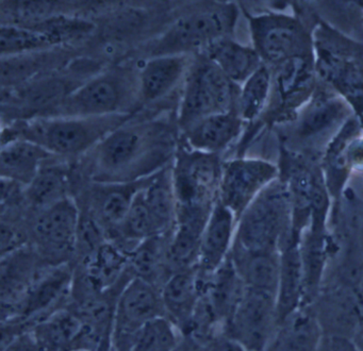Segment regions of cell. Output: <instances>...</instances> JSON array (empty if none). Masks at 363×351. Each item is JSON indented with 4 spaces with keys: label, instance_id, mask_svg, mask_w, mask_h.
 Returning a JSON list of instances; mask_svg holds the SVG:
<instances>
[{
    "label": "cell",
    "instance_id": "obj_14",
    "mask_svg": "<svg viewBox=\"0 0 363 351\" xmlns=\"http://www.w3.org/2000/svg\"><path fill=\"white\" fill-rule=\"evenodd\" d=\"M237 221L235 214L218 199L201 235L196 265L199 274H213L228 260Z\"/></svg>",
    "mask_w": 363,
    "mask_h": 351
},
{
    "label": "cell",
    "instance_id": "obj_33",
    "mask_svg": "<svg viewBox=\"0 0 363 351\" xmlns=\"http://www.w3.org/2000/svg\"><path fill=\"white\" fill-rule=\"evenodd\" d=\"M339 113V108L335 104L324 106L320 110H316L308 119L307 123L309 129H318L320 126L326 125L327 121H331L333 117L337 116Z\"/></svg>",
    "mask_w": 363,
    "mask_h": 351
},
{
    "label": "cell",
    "instance_id": "obj_18",
    "mask_svg": "<svg viewBox=\"0 0 363 351\" xmlns=\"http://www.w3.org/2000/svg\"><path fill=\"white\" fill-rule=\"evenodd\" d=\"M74 172L71 162L56 159L42 168L25 189V200L30 214L56 206L73 197Z\"/></svg>",
    "mask_w": 363,
    "mask_h": 351
},
{
    "label": "cell",
    "instance_id": "obj_11",
    "mask_svg": "<svg viewBox=\"0 0 363 351\" xmlns=\"http://www.w3.org/2000/svg\"><path fill=\"white\" fill-rule=\"evenodd\" d=\"M276 177V168L259 160L237 159L223 163L218 201L239 221L244 211Z\"/></svg>",
    "mask_w": 363,
    "mask_h": 351
},
{
    "label": "cell",
    "instance_id": "obj_23",
    "mask_svg": "<svg viewBox=\"0 0 363 351\" xmlns=\"http://www.w3.org/2000/svg\"><path fill=\"white\" fill-rule=\"evenodd\" d=\"M171 234L152 236L140 243L129 255V270L135 278L162 289L174 274L169 264V246Z\"/></svg>",
    "mask_w": 363,
    "mask_h": 351
},
{
    "label": "cell",
    "instance_id": "obj_3",
    "mask_svg": "<svg viewBox=\"0 0 363 351\" xmlns=\"http://www.w3.org/2000/svg\"><path fill=\"white\" fill-rule=\"evenodd\" d=\"M223 162L218 155L178 145L172 164V183L178 223L206 225L218 199Z\"/></svg>",
    "mask_w": 363,
    "mask_h": 351
},
{
    "label": "cell",
    "instance_id": "obj_34",
    "mask_svg": "<svg viewBox=\"0 0 363 351\" xmlns=\"http://www.w3.org/2000/svg\"><path fill=\"white\" fill-rule=\"evenodd\" d=\"M210 351H245L240 345L233 340H229L226 336H216L213 342L210 344Z\"/></svg>",
    "mask_w": 363,
    "mask_h": 351
},
{
    "label": "cell",
    "instance_id": "obj_22",
    "mask_svg": "<svg viewBox=\"0 0 363 351\" xmlns=\"http://www.w3.org/2000/svg\"><path fill=\"white\" fill-rule=\"evenodd\" d=\"M241 125L239 113L229 111L206 117L182 133L186 146L192 150L218 155L237 138Z\"/></svg>",
    "mask_w": 363,
    "mask_h": 351
},
{
    "label": "cell",
    "instance_id": "obj_19",
    "mask_svg": "<svg viewBox=\"0 0 363 351\" xmlns=\"http://www.w3.org/2000/svg\"><path fill=\"white\" fill-rule=\"evenodd\" d=\"M199 277L201 295L211 308L223 333L225 325L245 291V285L238 274L230 255L213 274L208 276L199 274Z\"/></svg>",
    "mask_w": 363,
    "mask_h": 351
},
{
    "label": "cell",
    "instance_id": "obj_9",
    "mask_svg": "<svg viewBox=\"0 0 363 351\" xmlns=\"http://www.w3.org/2000/svg\"><path fill=\"white\" fill-rule=\"evenodd\" d=\"M278 330L277 295L246 287L222 334L245 351H267Z\"/></svg>",
    "mask_w": 363,
    "mask_h": 351
},
{
    "label": "cell",
    "instance_id": "obj_20",
    "mask_svg": "<svg viewBox=\"0 0 363 351\" xmlns=\"http://www.w3.org/2000/svg\"><path fill=\"white\" fill-rule=\"evenodd\" d=\"M62 48L35 51L1 57V87L12 89L38 77L62 69L69 63V55Z\"/></svg>",
    "mask_w": 363,
    "mask_h": 351
},
{
    "label": "cell",
    "instance_id": "obj_32",
    "mask_svg": "<svg viewBox=\"0 0 363 351\" xmlns=\"http://www.w3.org/2000/svg\"><path fill=\"white\" fill-rule=\"evenodd\" d=\"M1 351H43L33 332H24L1 346Z\"/></svg>",
    "mask_w": 363,
    "mask_h": 351
},
{
    "label": "cell",
    "instance_id": "obj_5",
    "mask_svg": "<svg viewBox=\"0 0 363 351\" xmlns=\"http://www.w3.org/2000/svg\"><path fill=\"white\" fill-rule=\"evenodd\" d=\"M238 11L231 4H205L179 17L150 47L148 57L205 51L233 32Z\"/></svg>",
    "mask_w": 363,
    "mask_h": 351
},
{
    "label": "cell",
    "instance_id": "obj_4",
    "mask_svg": "<svg viewBox=\"0 0 363 351\" xmlns=\"http://www.w3.org/2000/svg\"><path fill=\"white\" fill-rule=\"evenodd\" d=\"M140 101L139 70L116 66L89 78L52 116L92 117L133 113Z\"/></svg>",
    "mask_w": 363,
    "mask_h": 351
},
{
    "label": "cell",
    "instance_id": "obj_6",
    "mask_svg": "<svg viewBox=\"0 0 363 351\" xmlns=\"http://www.w3.org/2000/svg\"><path fill=\"white\" fill-rule=\"evenodd\" d=\"M233 82L205 55H199L189 68L177 113L182 132L206 117L233 111Z\"/></svg>",
    "mask_w": 363,
    "mask_h": 351
},
{
    "label": "cell",
    "instance_id": "obj_21",
    "mask_svg": "<svg viewBox=\"0 0 363 351\" xmlns=\"http://www.w3.org/2000/svg\"><path fill=\"white\" fill-rule=\"evenodd\" d=\"M56 159L59 157L39 145L18 138L1 145L0 174L3 179L27 186L44 166Z\"/></svg>",
    "mask_w": 363,
    "mask_h": 351
},
{
    "label": "cell",
    "instance_id": "obj_25",
    "mask_svg": "<svg viewBox=\"0 0 363 351\" xmlns=\"http://www.w3.org/2000/svg\"><path fill=\"white\" fill-rule=\"evenodd\" d=\"M82 321L69 306L52 313L31 330L43 351H76Z\"/></svg>",
    "mask_w": 363,
    "mask_h": 351
},
{
    "label": "cell",
    "instance_id": "obj_31",
    "mask_svg": "<svg viewBox=\"0 0 363 351\" xmlns=\"http://www.w3.org/2000/svg\"><path fill=\"white\" fill-rule=\"evenodd\" d=\"M269 87L267 68L260 67L246 81L239 96V113L243 118L252 119L262 110Z\"/></svg>",
    "mask_w": 363,
    "mask_h": 351
},
{
    "label": "cell",
    "instance_id": "obj_35",
    "mask_svg": "<svg viewBox=\"0 0 363 351\" xmlns=\"http://www.w3.org/2000/svg\"><path fill=\"white\" fill-rule=\"evenodd\" d=\"M178 351H210V345H203L191 338H184Z\"/></svg>",
    "mask_w": 363,
    "mask_h": 351
},
{
    "label": "cell",
    "instance_id": "obj_15",
    "mask_svg": "<svg viewBox=\"0 0 363 351\" xmlns=\"http://www.w3.org/2000/svg\"><path fill=\"white\" fill-rule=\"evenodd\" d=\"M201 296L197 267L174 272L161 289L164 316L186 336Z\"/></svg>",
    "mask_w": 363,
    "mask_h": 351
},
{
    "label": "cell",
    "instance_id": "obj_2",
    "mask_svg": "<svg viewBox=\"0 0 363 351\" xmlns=\"http://www.w3.org/2000/svg\"><path fill=\"white\" fill-rule=\"evenodd\" d=\"M133 113L92 117H35L13 121L3 128L1 145L25 140L39 145L55 157L71 162L92 151L114 130L131 121Z\"/></svg>",
    "mask_w": 363,
    "mask_h": 351
},
{
    "label": "cell",
    "instance_id": "obj_28",
    "mask_svg": "<svg viewBox=\"0 0 363 351\" xmlns=\"http://www.w3.org/2000/svg\"><path fill=\"white\" fill-rule=\"evenodd\" d=\"M203 55L211 60L233 82L247 81L259 68V55L248 47L223 38L208 47Z\"/></svg>",
    "mask_w": 363,
    "mask_h": 351
},
{
    "label": "cell",
    "instance_id": "obj_8",
    "mask_svg": "<svg viewBox=\"0 0 363 351\" xmlns=\"http://www.w3.org/2000/svg\"><path fill=\"white\" fill-rule=\"evenodd\" d=\"M288 215L286 191L278 185L263 189L240 217L233 248L250 253L278 252Z\"/></svg>",
    "mask_w": 363,
    "mask_h": 351
},
{
    "label": "cell",
    "instance_id": "obj_30",
    "mask_svg": "<svg viewBox=\"0 0 363 351\" xmlns=\"http://www.w3.org/2000/svg\"><path fill=\"white\" fill-rule=\"evenodd\" d=\"M184 338L169 318L158 317L138 332L130 351H178Z\"/></svg>",
    "mask_w": 363,
    "mask_h": 351
},
{
    "label": "cell",
    "instance_id": "obj_1",
    "mask_svg": "<svg viewBox=\"0 0 363 351\" xmlns=\"http://www.w3.org/2000/svg\"><path fill=\"white\" fill-rule=\"evenodd\" d=\"M177 148L165 121H129L75 162V169L86 182H135L171 166Z\"/></svg>",
    "mask_w": 363,
    "mask_h": 351
},
{
    "label": "cell",
    "instance_id": "obj_36",
    "mask_svg": "<svg viewBox=\"0 0 363 351\" xmlns=\"http://www.w3.org/2000/svg\"><path fill=\"white\" fill-rule=\"evenodd\" d=\"M99 351H112V348H111V347H109V348L101 349V350H99Z\"/></svg>",
    "mask_w": 363,
    "mask_h": 351
},
{
    "label": "cell",
    "instance_id": "obj_24",
    "mask_svg": "<svg viewBox=\"0 0 363 351\" xmlns=\"http://www.w3.org/2000/svg\"><path fill=\"white\" fill-rule=\"evenodd\" d=\"M230 259L246 287L277 295L280 277L278 252L250 253L233 248Z\"/></svg>",
    "mask_w": 363,
    "mask_h": 351
},
{
    "label": "cell",
    "instance_id": "obj_12",
    "mask_svg": "<svg viewBox=\"0 0 363 351\" xmlns=\"http://www.w3.org/2000/svg\"><path fill=\"white\" fill-rule=\"evenodd\" d=\"M45 264L29 245L1 257L0 301L1 321H11L31 285L45 269Z\"/></svg>",
    "mask_w": 363,
    "mask_h": 351
},
{
    "label": "cell",
    "instance_id": "obj_17",
    "mask_svg": "<svg viewBox=\"0 0 363 351\" xmlns=\"http://www.w3.org/2000/svg\"><path fill=\"white\" fill-rule=\"evenodd\" d=\"M191 64L189 55L148 57L139 69L141 104H152L169 95L186 79Z\"/></svg>",
    "mask_w": 363,
    "mask_h": 351
},
{
    "label": "cell",
    "instance_id": "obj_13",
    "mask_svg": "<svg viewBox=\"0 0 363 351\" xmlns=\"http://www.w3.org/2000/svg\"><path fill=\"white\" fill-rule=\"evenodd\" d=\"M252 35L259 52L269 61L281 62L301 55L307 46L296 21L286 17H260L252 21Z\"/></svg>",
    "mask_w": 363,
    "mask_h": 351
},
{
    "label": "cell",
    "instance_id": "obj_26",
    "mask_svg": "<svg viewBox=\"0 0 363 351\" xmlns=\"http://www.w3.org/2000/svg\"><path fill=\"white\" fill-rule=\"evenodd\" d=\"M303 257L295 248H288L280 257V277L277 291V315L279 329L297 312L303 297Z\"/></svg>",
    "mask_w": 363,
    "mask_h": 351
},
{
    "label": "cell",
    "instance_id": "obj_27",
    "mask_svg": "<svg viewBox=\"0 0 363 351\" xmlns=\"http://www.w3.org/2000/svg\"><path fill=\"white\" fill-rule=\"evenodd\" d=\"M322 334L314 315L297 312L278 330L267 351H320Z\"/></svg>",
    "mask_w": 363,
    "mask_h": 351
},
{
    "label": "cell",
    "instance_id": "obj_29",
    "mask_svg": "<svg viewBox=\"0 0 363 351\" xmlns=\"http://www.w3.org/2000/svg\"><path fill=\"white\" fill-rule=\"evenodd\" d=\"M63 43L62 38L41 28L1 25L0 29L1 57L48 50L60 47Z\"/></svg>",
    "mask_w": 363,
    "mask_h": 351
},
{
    "label": "cell",
    "instance_id": "obj_16",
    "mask_svg": "<svg viewBox=\"0 0 363 351\" xmlns=\"http://www.w3.org/2000/svg\"><path fill=\"white\" fill-rule=\"evenodd\" d=\"M74 272L99 291L113 289L133 274L129 270V253L111 240H106L94 253L74 264Z\"/></svg>",
    "mask_w": 363,
    "mask_h": 351
},
{
    "label": "cell",
    "instance_id": "obj_10",
    "mask_svg": "<svg viewBox=\"0 0 363 351\" xmlns=\"http://www.w3.org/2000/svg\"><path fill=\"white\" fill-rule=\"evenodd\" d=\"M161 316H164L161 289L133 277L123 289L116 303L112 351H130L138 332Z\"/></svg>",
    "mask_w": 363,
    "mask_h": 351
},
{
    "label": "cell",
    "instance_id": "obj_7",
    "mask_svg": "<svg viewBox=\"0 0 363 351\" xmlns=\"http://www.w3.org/2000/svg\"><path fill=\"white\" fill-rule=\"evenodd\" d=\"M80 211L75 198L30 214V246L46 266L73 265Z\"/></svg>",
    "mask_w": 363,
    "mask_h": 351
}]
</instances>
